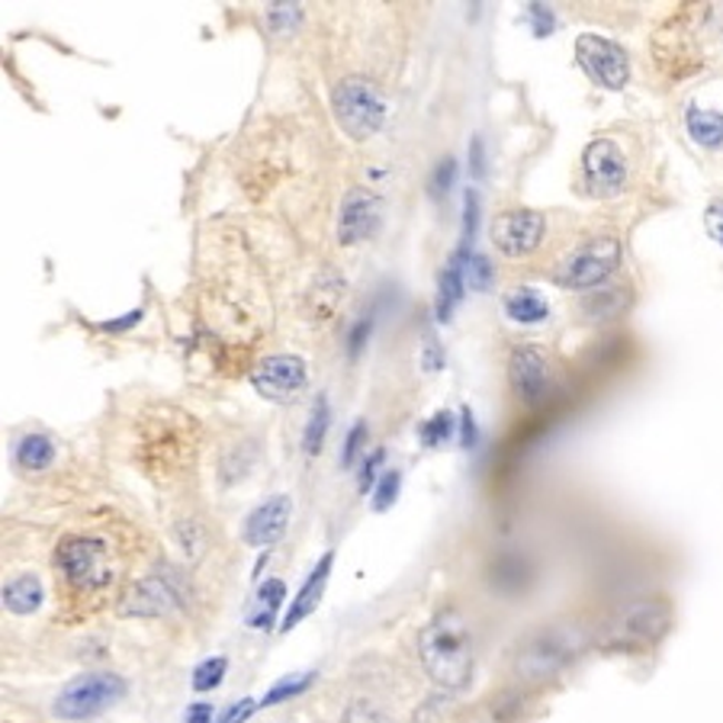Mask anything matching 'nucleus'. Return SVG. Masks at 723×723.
<instances>
[{
    "instance_id": "nucleus-1",
    "label": "nucleus",
    "mask_w": 723,
    "mask_h": 723,
    "mask_svg": "<svg viewBox=\"0 0 723 723\" xmlns=\"http://www.w3.org/2000/svg\"><path fill=\"white\" fill-rule=\"evenodd\" d=\"M419 656L424 672L434 685L460 692L473 679V633L463 614L441 611L422 633H419Z\"/></svg>"
},
{
    "instance_id": "nucleus-2",
    "label": "nucleus",
    "mask_w": 723,
    "mask_h": 723,
    "mask_svg": "<svg viewBox=\"0 0 723 723\" xmlns=\"http://www.w3.org/2000/svg\"><path fill=\"white\" fill-rule=\"evenodd\" d=\"M589 646V633L579 624H550L534 631L514 653V675L528 685H541L550 682L553 675H560L563 669L582 656V650Z\"/></svg>"
},
{
    "instance_id": "nucleus-3",
    "label": "nucleus",
    "mask_w": 723,
    "mask_h": 723,
    "mask_svg": "<svg viewBox=\"0 0 723 723\" xmlns=\"http://www.w3.org/2000/svg\"><path fill=\"white\" fill-rule=\"evenodd\" d=\"M672 627V604L665 599H636L607 617L602 643L607 650H650Z\"/></svg>"
},
{
    "instance_id": "nucleus-4",
    "label": "nucleus",
    "mask_w": 723,
    "mask_h": 723,
    "mask_svg": "<svg viewBox=\"0 0 723 723\" xmlns=\"http://www.w3.org/2000/svg\"><path fill=\"white\" fill-rule=\"evenodd\" d=\"M621 258H624V251L614 235L585 241L553 268V283L563 290H595L621 268Z\"/></svg>"
},
{
    "instance_id": "nucleus-5",
    "label": "nucleus",
    "mask_w": 723,
    "mask_h": 723,
    "mask_svg": "<svg viewBox=\"0 0 723 723\" xmlns=\"http://www.w3.org/2000/svg\"><path fill=\"white\" fill-rule=\"evenodd\" d=\"M332 110L338 125L351 135V139H370L380 132V125L386 120V100L370 81L363 78H344L332 93Z\"/></svg>"
},
{
    "instance_id": "nucleus-6",
    "label": "nucleus",
    "mask_w": 723,
    "mask_h": 723,
    "mask_svg": "<svg viewBox=\"0 0 723 723\" xmlns=\"http://www.w3.org/2000/svg\"><path fill=\"white\" fill-rule=\"evenodd\" d=\"M125 694V682L113 672H88L68 682L56 697L52 711L61 721H91L97 714L120 704Z\"/></svg>"
},
{
    "instance_id": "nucleus-7",
    "label": "nucleus",
    "mask_w": 723,
    "mask_h": 723,
    "mask_svg": "<svg viewBox=\"0 0 723 723\" xmlns=\"http://www.w3.org/2000/svg\"><path fill=\"white\" fill-rule=\"evenodd\" d=\"M56 563H59L61 575L68 579V585L81 589V592L103 589L113 579L110 550H107V543L97 541V538H68V541H61L59 550H56Z\"/></svg>"
},
{
    "instance_id": "nucleus-8",
    "label": "nucleus",
    "mask_w": 723,
    "mask_h": 723,
    "mask_svg": "<svg viewBox=\"0 0 723 723\" xmlns=\"http://www.w3.org/2000/svg\"><path fill=\"white\" fill-rule=\"evenodd\" d=\"M575 59L582 64V71L602 84L607 91H621L627 81H631V61H627V52L604 39V36H595V32H585L575 39Z\"/></svg>"
},
{
    "instance_id": "nucleus-9",
    "label": "nucleus",
    "mask_w": 723,
    "mask_h": 723,
    "mask_svg": "<svg viewBox=\"0 0 723 723\" xmlns=\"http://www.w3.org/2000/svg\"><path fill=\"white\" fill-rule=\"evenodd\" d=\"M582 174L585 187L595 197H617L627 183V161L624 151L611 139H595L582 151Z\"/></svg>"
},
{
    "instance_id": "nucleus-10",
    "label": "nucleus",
    "mask_w": 723,
    "mask_h": 723,
    "mask_svg": "<svg viewBox=\"0 0 723 723\" xmlns=\"http://www.w3.org/2000/svg\"><path fill=\"white\" fill-rule=\"evenodd\" d=\"M380 222H383V200L366 187H351L341 200L338 241L341 244H361L380 232Z\"/></svg>"
},
{
    "instance_id": "nucleus-11",
    "label": "nucleus",
    "mask_w": 723,
    "mask_h": 723,
    "mask_svg": "<svg viewBox=\"0 0 723 723\" xmlns=\"http://www.w3.org/2000/svg\"><path fill=\"white\" fill-rule=\"evenodd\" d=\"M543 222L541 212L534 210H509L499 212L492 222V241L502 254L509 258H524L531 251H538L543 241Z\"/></svg>"
},
{
    "instance_id": "nucleus-12",
    "label": "nucleus",
    "mask_w": 723,
    "mask_h": 723,
    "mask_svg": "<svg viewBox=\"0 0 723 723\" xmlns=\"http://www.w3.org/2000/svg\"><path fill=\"white\" fill-rule=\"evenodd\" d=\"M305 361L297 354H273L268 361H261L251 373V386L258 395L271 399V402H290L297 392L305 386Z\"/></svg>"
},
{
    "instance_id": "nucleus-13",
    "label": "nucleus",
    "mask_w": 723,
    "mask_h": 723,
    "mask_svg": "<svg viewBox=\"0 0 723 723\" xmlns=\"http://www.w3.org/2000/svg\"><path fill=\"white\" fill-rule=\"evenodd\" d=\"M509 383L524 405L541 402L550 390V361L541 348H534V344L514 348L512 358H509Z\"/></svg>"
},
{
    "instance_id": "nucleus-14",
    "label": "nucleus",
    "mask_w": 723,
    "mask_h": 723,
    "mask_svg": "<svg viewBox=\"0 0 723 723\" xmlns=\"http://www.w3.org/2000/svg\"><path fill=\"white\" fill-rule=\"evenodd\" d=\"M290 514H293L290 495H271L264 505H258L254 512L248 514V521H244V543L248 546H273L287 534Z\"/></svg>"
},
{
    "instance_id": "nucleus-15",
    "label": "nucleus",
    "mask_w": 723,
    "mask_h": 723,
    "mask_svg": "<svg viewBox=\"0 0 723 723\" xmlns=\"http://www.w3.org/2000/svg\"><path fill=\"white\" fill-rule=\"evenodd\" d=\"M171 607H178V592L161 575H149L122 595L120 614H125V617H161Z\"/></svg>"
},
{
    "instance_id": "nucleus-16",
    "label": "nucleus",
    "mask_w": 723,
    "mask_h": 723,
    "mask_svg": "<svg viewBox=\"0 0 723 723\" xmlns=\"http://www.w3.org/2000/svg\"><path fill=\"white\" fill-rule=\"evenodd\" d=\"M332 563H334V553L329 550V553L315 563V570L309 573V579L302 582L297 599L290 602V611H287L283 621H280V633H290L297 624H302V621L319 607L322 595H325V585H329V575H332Z\"/></svg>"
},
{
    "instance_id": "nucleus-17",
    "label": "nucleus",
    "mask_w": 723,
    "mask_h": 723,
    "mask_svg": "<svg viewBox=\"0 0 723 723\" xmlns=\"http://www.w3.org/2000/svg\"><path fill=\"white\" fill-rule=\"evenodd\" d=\"M42 599H46V592H42V582L36 575H17L3 585V607L10 614H32L42 607Z\"/></svg>"
},
{
    "instance_id": "nucleus-18",
    "label": "nucleus",
    "mask_w": 723,
    "mask_h": 723,
    "mask_svg": "<svg viewBox=\"0 0 723 723\" xmlns=\"http://www.w3.org/2000/svg\"><path fill=\"white\" fill-rule=\"evenodd\" d=\"M13 460L27 473H42L56 463V444L49 434H27V438H20Z\"/></svg>"
},
{
    "instance_id": "nucleus-19",
    "label": "nucleus",
    "mask_w": 723,
    "mask_h": 723,
    "mask_svg": "<svg viewBox=\"0 0 723 723\" xmlns=\"http://www.w3.org/2000/svg\"><path fill=\"white\" fill-rule=\"evenodd\" d=\"M685 125H689V135L701 149H721L723 145V113H717V110L689 107Z\"/></svg>"
},
{
    "instance_id": "nucleus-20",
    "label": "nucleus",
    "mask_w": 723,
    "mask_h": 723,
    "mask_svg": "<svg viewBox=\"0 0 723 723\" xmlns=\"http://www.w3.org/2000/svg\"><path fill=\"white\" fill-rule=\"evenodd\" d=\"M283 599H287L283 579H268V582L258 589V595H254V611H251L248 624L258 627V631H268L273 624V617H277V611H280V604H283Z\"/></svg>"
},
{
    "instance_id": "nucleus-21",
    "label": "nucleus",
    "mask_w": 723,
    "mask_h": 723,
    "mask_svg": "<svg viewBox=\"0 0 723 723\" xmlns=\"http://www.w3.org/2000/svg\"><path fill=\"white\" fill-rule=\"evenodd\" d=\"M463 290H466V277H463V264L460 258L453 254L451 264L441 273V283H438V319L448 322L453 312V305L463 300Z\"/></svg>"
},
{
    "instance_id": "nucleus-22",
    "label": "nucleus",
    "mask_w": 723,
    "mask_h": 723,
    "mask_svg": "<svg viewBox=\"0 0 723 723\" xmlns=\"http://www.w3.org/2000/svg\"><path fill=\"white\" fill-rule=\"evenodd\" d=\"M505 315L512 322H521V325H538V322H543L550 315V305H546L541 293H534V290L524 287V290H518V293H512L505 300Z\"/></svg>"
},
{
    "instance_id": "nucleus-23",
    "label": "nucleus",
    "mask_w": 723,
    "mask_h": 723,
    "mask_svg": "<svg viewBox=\"0 0 723 723\" xmlns=\"http://www.w3.org/2000/svg\"><path fill=\"white\" fill-rule=\"evenodd\" d=\"M329 422H332V412H329V399H325V395H319V399L312 402L309 422H305V431H302V451L309 453V456L322 453V448H325Z\"/></svg>"
},
{
    "instance_id": "nucleus-24",
    "label": "nucleus",
    "mask_w": 723,
    "mask_h": 723,
    "mask_svg": "<svg viewBox=\"0 0 723 723\" xmlns=\"http://www.w3.org/2000/svg\"><path fill=\"white\" fill-rule=\"evenodd\" d=\"M312 682H315V672H297V675H287V679H280L277 685H271V692L258 701V707H273V704H280V701H290V697H297V694L305 692Z\"/></svg>"
},
{
    "instance_id": "nucleus-25",
    "label": "nucleus",
    "mask_w": 723,
    "mask_h": 723,
    "mask_svg": "<svg viewBox=\"0 0 723 723\" xmlns=\"http://www.w3.org/2000/svg\"><path fill=\"white\" fill-rule=\"evenodd\" d=\"M453 431H456V419H453L451 412H438V415H431V419L422 424L419 434H422L424 448H441V444L451 441Z\"/></svg>"
},
{
    "instance_id": "nucleus-26",
    "label": "nucleus",
    "mask_w": 723,
    "mask_h": 723,
    "mask_svg": "<svg viewBox=\"0 0 723 723\" xmlns=\"http://www.w3.org/2000/svg\"><path fill=\"white\" fill-rule=\"evenodd\" d=\"M456 258H460V264H463V277L470 280V287L473 290H489V283H492V264L482 258V254H473V251H456Z\"/></svg>"
},
{
    "instance_id": "nucleus-27",
    "label": "nucleus",
    "mask_w": 723,
    "mask_h": 723,
    "mask_svg": "<svg viewBox=\"0 0 723 723\" xmlns=\"http://www.w3.org/2000/svg\"><path fill=\"white\" fill-rule=\"evenodd\" d=\"M225 656H210V660H203V663L193 669V692H212V689H219L222 685V679H225Z\"/></svg>"
},
{
    "instance_id": "nucleus-28",
    "label": "nucleus",
    "mask_w": 723,
    "mask_h": 723,
    "mask_svg": "<svg viewBox=\"0 0 723 723\" xmlns=\"http://www.w3.org/2000/svg\"><path fill=\"white\" fill-rule=\"evenodd\" d=\"M399 485H402V473L399 470H386L376 489H373V512H386L392 502L399 499Z\"/></svg>"
},
{
    "instance_id": "nucleus-29",
    "label": "nucleus",
    "mask_w": 723,
    "mask_h": 723,
    "mask_svg": "<svg viewBox=\"0 0 723 723\" xmlns=\"http://www.w3.org/2000/svg\"><path fill=\"white\" fill-rule=\"evenodd\" d=\"M476 225H480V197L476 190H466V212H463V244L460 251H470L476 239Z\"/></svg>"
},
{
    "instance_id": "nucleus-30",
    "label": "nucleus",
    "mask_w": 723,
    "mask_h": 723,
    "mask_svg": "<svg viewBox=\"0 0 723 723\" xmlns=\"http://www.w3.org/2000/svg\"><path fill=\"white\" fill-rule=\"evenodd\" d=\"M341 723H390V717H386L376 704H370V701H354V704L344 711V721Z\"/></svg>"
},
{
    "instance_id": "nucleus-31",
    "label": "nucleus",
    "mask_w": 723,
    "mask_h": 723,
    "mask_svg": "<svg viewBox=\"0 0 723 723\" xmlns=\"http://www.w3.org/2000/svg\"><path fill=\"white\" fill-rule=\"evenodd\" d=\"M268 20H271V27L277 32H290L293 23L300 20V3H271Z\"/></svg>"
},
{
    "instance_id": "nucleus-32",
    "label": "nucleus",
    "mask_w": 723,
    "mask_h": 723,
    "mask_svg": "<svg viewBox=\"0 0 723 723\" xmlns=\"http://www.w3.org/2000/svg\"><path fill=\"white\" fill-rule=\"evenodd\" d=\"M363 448H366V422H358L354 428H351V431H348V441H344L341 463H344V466H354Z\"/></svg>"
},
{
    "instance_id": "nucleus-33",
    "label": "nucleus",
    "mask_w": 723,
    "mask_h": 723,
    "mask_svg": "<svg viewBox=\"0 0 723 723\" xmlns=\"http://www.w3.org/2000/svg\"><path fill=\"white\" fill-rule=\"evenodd\" d=\"M383 456H386L383 451H373L361 463V476H358V485H361V492H366V489H376V482H380V480H376V470H380Z\"/></svg>"
},
{
    "instance_id": "nucleus-34",
    "label": "nucleus",
    "mask_w": 723,
    "mask_h": 723,
    "mask_svg": "<svg viewBox=\"0 0 723 723\" xmlns=\"http://www.w3.org/2000/svg\"><path fill=\"white\" fill-rule=\"evenodd\" d=\"M704 229L717 244H723V197H717L704 212Z\"/></svg>"
},
{
    "instance_id": "nucleus-35",
    "label": "nucleus",
    "mask_w": 723,
    "mask_h": 723,
    "mask_svg": "<svg viewBox=\"0 0 723 723\" xmlns=\"http://www.w3.org/2000/svg\"><path fill=\"white\" fill-rule=\"evenodd\" d=\"M453 181H456V161L453 158H444L441 164H438V171H434V193H451Z\"/></svg>"
},
{
    "instance_id": "nucleus-36",
    "label": "nucleus",
    "mask_w": 723,
    "mask_h": 723,
    "mask_svg": "<svg viewBox=\"0 0 723 723\" xmlns=\"http://www.w3.org/2000/svg\"><path fill=\"white\" fill-rule=\"evenodd\" d=\"M254 707H258V701H251V697H241L239 704H232L229 711H225V717L219 723H244L251 714H254Z\"/></svg>"
},
{
    "instance_id": "nucleus-37",
    "label": "nucleus",
    "mask_w": 723,
    "mask_h": 723,
    "mask_svg": "<svg viewBox=\"0 0 723 723\" xmlns=\"http://www.w3.org/2000/svg\"><path fill=\"white\" fill-rule=\"evenodd\" d=\"M531 20H534V32L538 36H550L553 32V13L543 10V3H531Z\"/></svg>"
},
{
    "instance_id": "nucleus-38",
    "label": "nucleus",
    "mask_w": 723,
    "mask_h": 723,
    "mask_svg": "<svg viewBox=\"0 0 723 723\" xmlns=\"http://www.w3.org/2000/svg\"><path fill=\"white\" fill-rule=\"evenodd\" d=\"M212 704L210 701H197V704H190L187 707V717H183V723H212Z\"/></svg>"
},
{
    "instance_id": "nucleus-39",
    "label": "nucleus",
    "mask_w": 723,
    "mask_h": 723,
    "mask_svg": "<svg viewBox=\"0 0 723 723\" xmlns=\"http://www.w3.org/2000/svg\"><path fill=\"white\" fill-rule=\"evenodd\" d=\"M139 322H142V309H132V312H125L122 319L103 322V329H107V332H125V329H132V325H139Z\"/></svg>"
},
{
    "instance_id": "nucleus-40",
    "label": "nucleus",
    "mask_w": 723,
    "mask_h": 723,
    "mask_svg": "<svg viewBox=\"0 0 723 723\" xmlns=\"http://www.w3.org/2000/svg\"><path fill=\"white\" fill-rule=\"evenodd\" d=\"M460 441H463V448L476 444V424H473V412L470 409L460 412Z\"/></svg>"
},
{
    "instance_id": "nucleus-41",
    "label": "nucleus",
    "mask_w": 723,
    "mask_h": 723,
    "mask_svg": "<svg viewBox=\"0 0 723 723\" xmlns=\"http://www.w3.org/2000/svg\"><path fill=\"white\" fill-rule=\"evenodd\" d=\"M366 334H370V319H361V322H358V329L351 332V354H358V351H361V344L366 341Z\"/></svg>"
},
{
    "instance_id": "nucleus-42",
    "label": "nucleus",
    "mask_w": 723,
    "mask_h": 723,
    "mask_svg": "<svg viewBox=\"0 0 723 723\" xmlns=\"http://www.w3.org/2000/svg\"><path fill=\"white\" fill-rule=\"evenodd\" d=\"M473 171H476V174H482V145H480V139L473 142Z\"/></svg>"
}]
</instances>
